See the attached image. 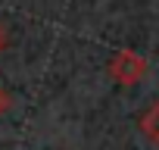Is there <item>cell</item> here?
<instances>
[{"mask_svg": "<svg viewBox=\"0 0 159 150\" xmlns=\"http://www.w3.org/2000/svg\"><path fill=\"white\" fill-rule=\"evenodd\" d=\"M106 72H109V78H112L116 85H122V88H134L137 82L147 78L150 63H147V56H140L137 50L122 47V50H116L112 59L106 63Z\"/></svg>", "mask_w": 159, "mask_h": 150, "instance_id": "6da1fadb", "label": "cell"}, {"mask_svg": "<svg viewBox=\"0 0 159 150\" xmlns=\"http://www.w3.org/2000/svg\"><path fill=\"white\" fill-rule=\"evenodd\" d=\"M137 125H140V134L159 150V97L140 113V119H137Z\"/></svg>", "mask_w": 159, "mask_h": 150, "instance_id": "7a4b0ae2", "label": "cell"}, {"mask_svg": "<svg viewBox=\"0 0 159 150\" xmlns=\"http://www.w3.org/2000/svg\"><path fill=\"white\" fill-rule=\"evenodd\" d=\"M10 106H13V94H10L3 85H0V116H7V113H10Z\"/></svg>", "mask_w": 159, "mask_h": 150, "instance_id": "3957f363", "label": "cell"}, {"mask_svg": "<svg viewBox=\"0 0 159 150\" xmlns=\"http://www.w3.org/2000/svg\"><path fill=\"white\" fill-rule=\"evenodd\" d=\"M3 50H7V28L0 25V53H3Z\"/></svg>", "mask_w": 159, "mask_h": 150, "instance_id": "277c9868", "label": "cell"}]
</instances>
